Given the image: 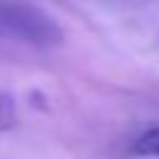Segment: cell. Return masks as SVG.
Instances as JSON below:
<instances>
[{"label": "cell", "mask_w": 159, "mask_h": 159, "mask_svg": "<svg viewBox=\"0 0 159 159\" xmlns=\"http://www.w3.org/2000/svg\"><path fill=\"white\" fill-rule=\"evenodd\" d=\"M0 37L50 50L65 42V30L50 12H45L35 2L0 0Z\"/></svg>", "instance_id": "cell-1"}, {"label": "cell", "mask_w": 159, "mask_h": 159, "mask_svg": "<svg viewBox=\"0 0 159 159\" xmlns=\"http://www.w3.org/2000/svg\"><path fill=\"white\" fill-rule=\"evenodd\" d=\"M132 157H149V159H159V127H152L147 132H142L132 147H129Z\"/></svg>", "instance_id": "cell-2"}, {"label": "cell", "mask_w": 159, "mask_h": 159, "mask_svg": "<svg viewBox=\"0 0 159 159\" xmlns=\"http://www.w3.org/2000/svg\"><path fill=\"white\" fill-rule=\"evenodd\" d=\"M17 122V102L10 92H0V134L12 129Z\"/></svg>", "instance_id": "cell-3"}]
</instances>
